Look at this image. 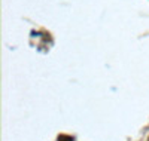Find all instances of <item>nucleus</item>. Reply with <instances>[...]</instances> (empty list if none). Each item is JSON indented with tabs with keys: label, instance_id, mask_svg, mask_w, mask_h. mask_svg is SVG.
Segmentation results:
<instances>
[]
</instances>
